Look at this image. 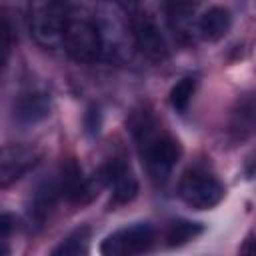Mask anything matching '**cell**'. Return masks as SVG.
Segmentation results:
<instances>
[{
  "label": "cell",
  "instance_id": "2e32d148",
  "mask_svg": "<svg viewBox=\"0 0 256 256\" xmlns=\"http://www.w3.org/2000/svg\"><path fill=\"white\" fill-rule=\"evenodd\" d=\"M196 86H198V80H196L194 76H184V78H180V80L172 86V90H170V106H172L176 112H180V114L188 112L190 102H192L194 92H196Z\"/></svg>",
  "mask_w": 256,
  "mask_h": 256
},
{
  "label": "cell",
  "instance_id": "8fae6325",
  "mask_svg": "<svg viewBox=\"0 0 256 256\" xmlns=\"http://www.w3.org/2000/svg\"><path fill=\"white\" fill-rule=\"evenodd\" d=\"M60 198H62V192H60L58 176H50V178L42 180L36 186V190L32 192L30 202H28L26 212H28L30 224L36 226V228H42L46 224V220L50 218V214L54 212Z\"/></svg>",
  "mask_w": 256,
  "mask_h": 256
},
{
  "label": "cell",
  "instance_id": "7a4b0ae2",
  "mask_svg": "<svg viewBox=\"0 0 256 256\" xmlns=\"http://www.w3.org/2000/svg\"><path fill=\"white\" fill-rule=\"evenodd\" d=\"M62 48L78 64H92L96 60H102V42L94 10L78 4H68Z\"/></svg>",
  "mask_w": 256,
  "mask_h": 256
},
{
  "label": "cell",
  "instance_id": "7c38bea8",
  "mask_svg": "<svg viewBox=\"0 0 256 256\" xmlns=\"http://www.w3.org/2000/svg\"><path fill=\"white\" fill-rule=\"evenodd\" d=\"M52 98L44 90L22 92L14 104V120L20 126H34L50 116Z\"/></svg>",
  "mask_w": 256,
  "mask_h": 256
},
{
  "label": "cell",
  "instance_id": "5bb4252c",
  "mask_svg": "<svg viewBox=\"0 0 256 256\" xmlns=\"http://www.w3.org/2000/svg\"><path fill=\"white\" fill-rule=\"evenodd\" d=\"M202 232H204V226L200 222L176 218V220H168L164 224L162 232H158V242L162 240V244L166 248H178V246L188 244L190 240L198 238Z\"/></svg>",
  "mask_w": 256,
  "mask_h": 256
},
{
  "label": "cell",
  "instance_id": "52a82bcc",
  "mask_svg": "<svg viewBox=\"0 0 256 256\" xmlns=\"http://www.w3.org/2000/svg\"><path fill=\"white\" fill-rule=\"evenodd\" d=\"M158 244V230L150 222L122 226L100 244V256H148Z\"/></svg>",
  "mask_w": 256,
  "mask_h": 256
},
{
  "label": "cell",
  "instance_id": "d6986e66",
  "mask_svg": "<svg viewBox=\"0 0 256 256\" xmlns=\"http://www.w3.org/2000/svg\"><path fill=\"white\" fill-rule=\"evenodd\" d=\"M240 256H254V238H252V232L246 236L244 244L240 246Z\"/></svg>",
  "mask_w": 256,
  "mask_h": 256
},
{
  "label": "cell",
  "instance_id": "3957f363",
  "mask_svg": "<svg viewBox=\"0 0 256 256\" xmlns=\"http://www.w3.org/2000/svg\"><path fill=\"white\" fill-rule=\"evenodd\" d=\"M94 18L102 42V58L106 60H126L134 50L128 10L120 4H100L94 8Z\"/></svg>",
  "mask_w": 256,
  "mask_h": 256
},
{
  "label": "cell",
  "instance_id": "30bf717a",
  "mask_svg": "<svg viewBox=\"0 0 256 256\" xmlns=\"http://www.w3.org/2000/svg\"><path fill=\"white\" fill-rule=\"evenodd\" d=\"M42 158V150L32 144H6L0 146V188L16 184L26 176Z\"/></svg>",
  "mask_w": 256,
  "mask_h": 256
},
{
  "label": "cell",
  "instance_id": "ac0fdd59",
  "mask_svg": "<svg viewBox=\"0 0 256 256\" xmlns=\"http://www.w3.org/2000/svg\"><path fill=\"white\" fill-rule=\"evenodd\" d=\"M12 44H14V30L10 20L0 12V72L4 70L10 52H12Z\"/></svg>",
  "mask_w": 256,
  "mask_h": 256
},
{
  "label": "cell",
  "instance_id": "4fadbf2b",
  "mask_svg": "<svg viewBox=\"0 0 256 256\" xmlns=\"http://www.w3.org/2000/svg\"><path fill=\"white\" fill-rule=\"evenodd\" d=\"M232 26V14L224 6H210L196 16V38L206 42L222 40Z\"/></svg>",
  "mask_w": 256,
  "mask_h": 256
},
{
  "label": "cell",
  "instance_id": "e0dca14e",
  "mask_svg": "<svg viewBox=\"0 0 256 256\" xmlns=\"http://www.w3.org/2000/svg\"><path fill=\"white\" fill-rule=\"evenodd\" d=\"M16 230V218L10 212H0V256L12 254V234Z\"/></svg>",
  "mask_w": 256,
  "mask_h": 256
},
{
  "label": "cell",
  "instance_id": "ba28073f",
  "mask_svg": "<svg viewBox=\"0 0 256 256\" xmlns=\"http://www.w3.org/2000/svg\"><path fill=\"white\" fill-rule=\"evenodd\" d=\"M104 182V188H110V204L122 206L136 198L138 194V178L124 154H116L106 160V164L98 170Z\"/></svg>",
  "mask_w": 256,
  "mask_h": 256
},
{
  "label": "cell",
  "instance_id": "5b68a950",
  "mask_svg": "<svg viewBox=\"0 0 256 256\" xmlns=\"http://www.w3.org/2000/svg\"><path fill=\"white\" fill-rule=\"evenodd\" d=\"M128 22H130L132 44L144 58L152 62L168 60L170 56L168 40L156 14H152L144 6H134L132 12H128Z\"/></svg>",
  "mask_w": 256,
  "mask_h": 256
},
{
  "label": "cell",
  "instance_id": "6da1fadb",
  "mask_svg": "<svg viewBox=\"0 0 256 256\" xmlns=\"http://www.w3.org/2000/svg\"><path fill=\"white\" fill-rule=\"evenodd\" d=\"M128 126L146 174L152 182L164 184L182 158L180 140L152 114V110L146 108L134 112Z\"/></svg>",
  "mask_w": 256,
  "mask_h": 256
},
{
  "label": "cell",
  "instance_id": "9a60e30c",
  "mask_svg": "<svg viewBox=\"0 0 256 256\" xmlns=\"http://www.w3.org/2000/svg\"><path fill=\"white\" fill-rule=\"evenodd\" d=\"M48 256H90V228L80 226L66 234Z\"/></svg>",
  "mask_w": 256,
  "mask_h": 256
},
{
  "label": "cell",
  "instance_id": "9c48e42d",
  "mask_svg": "<svg viewBox=\"0 0 256 256\" xmlns=\"http://www.w3.org/2000/svg\"><path fill=\"white\" fill-rule=\"evenodd\" d=\"M56 176H58V182H60L62 198H66L72 204H88L104 188L100 172H96L92 176H86L82 172V166L74 158L66 160Z\"/></svg>",
  "mask_w": 256,
  "mask_h": 256
},
{
  "label": "cell",
  "instance_id": "8992f818",
  "mask_svg": "<svg viewBox=\"0 0 256 256\" xmlns=\"http://www.w3.org/2000/svg\"><path fill=\"white\" fill-rule=\"evenodd\" d=\"M68 16L66 2H34L28 6V28L34 42L46 50L62 48Z\"/></svg>",
  "mask_w": 256,
  "mask_h": 256
},
{
  "label": "cell",
  "instance_id": "277c9868",
  "mask_svg": "<svg viewBox=\"0 0 256 256\" xmlns=\"http://www.w3.org/2000/svg\"><path fill=\"white\" fill-rule=\"evenodd\" d=\"M226 188L222 180L206 166L194 164L178 180V196L184 204L194 210H208L224 200Z\"/></svg>",
  "mask_w": 256,
  "mask_h": 256
}]
</instances>
